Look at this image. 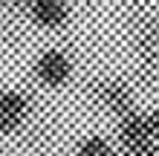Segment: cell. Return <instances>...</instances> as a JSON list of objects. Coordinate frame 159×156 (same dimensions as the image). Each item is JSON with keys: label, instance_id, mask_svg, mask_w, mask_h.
<instances>
[{"label": "cell", "instance_id": "6da1fadb", "mask_svg": "<svg viewBox=\"0 0 159 156\" xmlns=\"http://www.w3.org/2000/svg\"><path fill=\"white\" fill-rule=\"evenodd\" d=\"M116 148L121 156H159V139L148 130L145 113L139 107L116 118Z\"/></svg>", "mask_w": 159, "mask_h": 156}, {"label": "cell", "instance_id": "7a4b0ae2", "mask_svg": "<svg viewBox=\"0 0 159 156\" xmlns=\"http://www.w3.org/2000/svg\"><path fill=\"white\" fill-rule=\"evenodd\" d=\"M90 98L113 118H121L136 110V93L121 78H98L90 84Z\"/></svg>", "mask_w": 159, "mask_h": 156}, {"label": "cell", "instance_id": "3957f363", "mask_svg": "<svg viewBox=\"0 0 159 156\" xmlns=\"http://www.w3.org/2000/svg\"><path fill=\"white\" fill-rule=\"evenodd\" d=\"M32 75L46 90H61V87H67L70 78H72V61H70V55L64 49L49 47V49H43L38 58H35Z\"/></svg>", "mask_w": 159, "mask_h": 156}, {"label": "cell", "instance_id": "277c9868", "mask_svg": "<svg viewBox=\"0 0 159 156\" xmlns=\"http://www.w3.org/2000/svg\"><path fill=\"white\" fill-rule=\"evenodd\" d=\"M32 118V98L17 87L0 90V136L20 133Z\"/></svg>", "mask_w": 159, "mask_h": 156}, {"label": "cell", "instance_id": "5b68a950", "mask_svg": "<svg viewBox=\"0 0 159 156\" xmlns=\"http://www.w3.org/2000/svg\"><path fill=\"white\" fill-rule=\"evenodd\" d=\"M133 43H136V58L142 69H159V17L142 15L133 26Z\"/></svg>", "mask_w": 159, "mask_h": 156}, {"label": "cell", "instance_id": "8992f818", "mask_svg": "<svg viewBox=\"0 0 159 156\" xmlns=\"http://www.w3.org/2000/svg\"><path fill=\"white\" fill-rule=\"evenodd\" d=\"M26 12H29V20L38 29H61L70 20L67 0H29Z\"/></svg>", "mask_w": 159, "mask_h": 156}, {"label": "cell", "instance_id": "52a82bcc", "mask_svg": "<svg viewBox=\"0 0 159 156\" xmlns=\"http://www.w3.org/2000/svg\"><path fill=\"white\" fill-rule=\"evenodd\" d=\"M72 156H121V153H119L113 139H107V136H101V133H87L75 145V153Z\"/></svg>", "mask_w": 159, "mask_h": 156}, {"label": "cell", "instance_id": "ba28073f", "mask_svg": "<svg viewBox=\"0 0 159 156\" xmlns=\"http://www.w3.org/2000/svg\"><path fill=\"white\" fill-rule=\"evenodd\" d=\"M142 113H145V124H148V130L153 133V139H159V107L142 110Z\"/></svg>", "mask_w": 159, "mask_h": 156}, {"label": "cell", "instance_id": "9c48e42d", "mask_svg": "<svg viewBox=\"0 0 159 156\" xmlns=\"http://www.w3.org/2000/svg\"><path fill=\"white\" fill-rule=\"evenodd\" d=\"M0 6H23V0H0Z\"/></svg>", "mask_w": 159, "mask_h": 156}, {"label": "cell", "instance_id": "30bf717a", "mask_svg": "<svg viewBox=\"0 0 159 156\" xmlns=\"http://www.w3.org/2000/svg\"><path fill=\"white\" fill-rule=\"evenodd\" d=\"M26 3H29V0H23V6H26Z\"/></svg>", "mask_w": 159, "mask_h": 156}]
</instances>
